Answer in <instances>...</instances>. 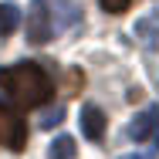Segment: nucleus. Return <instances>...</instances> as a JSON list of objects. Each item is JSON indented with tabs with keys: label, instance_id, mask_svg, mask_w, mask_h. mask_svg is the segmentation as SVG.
<instances>
[{
	"label": "nucleus",
	"instance_id": "nucleus-1",
	"mask_svg": "<svg viewBox=\"0 0 159 159\" xmlns=\"http://www.w3.org/2000/svg\"><path fill=\"white\" fill-rule=\"evenodd\" d=\"M0 92H7L20 108H41L54 98V81L37 61H17L0 68Z\"/></svg>",
	"mask_w": 159,
	"mask_h": 159
},
{
	"label": "nucleus",
	"instance_id": "nucleus-2",
	"mask_svg": "<svg viewBox=\"0 0 159 159\" xmlns=\"http://www.w3.org/2000/svg\"><path fill=\"white\" fill-rule=\"evenodd\" d=\"M0 146L10 152H24L27 149V122L20 119L17 108L0 102Z\"/></svg>",
	"mask_w": 159,
	"mask_h": 159
},
{
	"label": "nucleus",
	"instance_id": "nucleus-3",
	"mask_svg": "<svg viewBox=\"0 0 159 159\" xmlns=\"http://www.w3.org/2000/svg\"><path fill=\"white\" fill-rule=\"evenodd\" d=\"M24 31H27V41H31V44H48L51 37H58L54 20H51V10H48V0H34L31 3Z\"/></svg>",
	"mask_w": 159,
	"mask_h": 159
},
{
	"label": "nucleus",
	"instance_id": "nucleus-4",
	"mask_svg": "<svg viewBox=\"0 0 159 159\" xmlns=\"http://www.w3.org/2000/svg\"><path fill=\"white\" fill-rule=\"evenodd\" d=\"M129 139L135 142H159V105H149L129 122Z\"/></svg>",
	"mask_w": 159,
	"mask_h": 159
},
{
	"label": "nucleus",
	"instance_id": "nucleus-5",
	"mask_svg": "<svg viewBox=\"0 0 159 159\" xmlns=\"http://www.w3.org/2000/svg\"><path fill=\"white\" fill-rule=\"evenodd\" d=\"M48 10H51V20H54L58 34L78 27V20H81V10H78L75 0H48Z\"/></svg>",
	"mask_w": 159,
	"mask_h": 159
},
{
	"label": "nucleus",
	"instance_id": "nucleus-6",
	"mask_svg": "<svg viewBox=\"0 0 159 159\" xmlns=\"http://www.w3.org/2000/svg\"><path fill=\"white\" fill-rule=\"evenodd\" d=\"M81 132H85V139H92V142H98V139L105 135V112H102L98 105H85V108H81Z\"/></svg>",
	"mask_w": 159,
	"mask_h": 159
},
{
	"label": "nucleus",
	"instance_id": "nucleus-7",
	"mask_svg": "<svg viewBox=\"0 0 159 159\" xmlns=\"http://www.w3.org/2000/svg\"><path fill=\"white\" fill-rule=\"evenodd\" d=\"M75 156H78V146L71 135H58L48 149V159H75Z\"/></svg>",
	"mask_w": 159,
	"mask_h": 159
},
{
	"label": "nucleus",
	"instance_id": "nucleus-8",
	"mask_svg": "<svg viewBox=\"0 0 159 159\" xmlns=\"http://www.w3.org/2000/svg\"><path fill=\"white\" fill-rule=\"evenodd\" d=\"M17 24H20V10H17L14 3H0V41H3L7 34H14Z\"/></svg>",
	"mask_w": 159,
	"mask_h": 159
},
{
	"label": "nucleus",
	"instance_id": "nucleus-9",
	"mask_svg": "<svg viewBox=\"0 0 159 159\" xmlns=\"http://www.w3.org/2000/svg\"><path fill=\"white\" fill-rule=\"evenodd\" d=\"M98 3H102L105 14H125L129 7H132V0H98Z\"/></svg>",
	"mask_w": 159,
	"mask_h": 159
},
{
	"label": "nucleus",
	"instance_id": "nucleus-10",
	"mask_svg": "<svg viewBox=\"0 0 159 159\" xmlns=\"http://www.w3.org/2000/svg\"><path fill=\"white\" fill-rule=\"evenodd\" d=\"M61 119H64V108L58 105V108H51V112L44 115V122H41V125H44V129H54V125H61Z\"/></svg>",
	"mask_w": 159,
	"mask_h": 159
},
{
	"label": "nucleus",
	"instance_id": "nucleus-11",
	"mask_svg": "<svg viewBox=\"0 0 159 159\" xmlns=\"http://www.w3.org/2000/svg\"><path fill=\"white\" fill-rule=\"evenodd\" d=\"M81 85H85V75L81 71H68V95L81 92Z\"/></svg>",
	"mask_w": 159,
	"mask_h": 159
},
{
	"label": "nucleus",
	"instance_id": "nucleus-12",
	"mask_svg": "<svg viewBox=\"0 0 159 159\" xmlns=\"http://www.w3.org/2000/svg\"><path fill=\"white\" fill-rule=\"evenodd\" d=\"M122 159H149V156H142V152H129V156H122Z\"/></svg>",
	"mask_w": 159,
	"mask_h": 159
}]
</instances>
